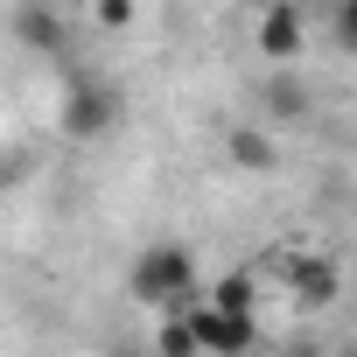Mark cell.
I'll list each match as a JSON object with an SVG mask.
<instances>
[{"instance_id": "obj_1", "label": "cell", "mask_w": 357, "mask_h": 357, "mask_svg": "<svg viewBox=\"0 0 357 357\" xmlns=\"http://www.w3.org/2000/svg\"><path fill=\"white\" fill-rule=\"evenodd\" d=\"M126 294H133L140 308H154V315L190 308V294H197V252H190V245H175V238L140 245L133 266H126Z\"/></svg>"}, {"instance_id": "obj_2", "label": "cell", "mask_w": 357, "mask_h": 357, "mask_svg": "<svg viewBox=\"0 0 357 357\" xmlns=\"http://www.w3.org/2000/svg\"><path fill=\"white\" fill-rule=\"evenodd\" d=\"M190 336L204 357H252L259 350V315H238V308H211V301H190L183 308Z\"/></svg>"}, {"instance_id": "obj_3", "label": "cell", "mask_w": 357, "mask_h": 357, "mask_svg": "<svg viewBox=\"0 0 357 357\" xmlns=\"http://www.w3.org/2000/svg\"><path fill=\"white\" fill-rule=\"evenodd\" d=\"M119 126V91L112 84H98V77H77L70 91H63V140H105Z\"/></svg>"}, {"instance_id": "obj_4", "label": "cell", "mask_w": 357, "mask_h": 357, "mask_svg": "<svg viewBox=\"0 0 357 357\" xmlns=\"http://www.w3.org/2000/svg\"><path fill=\"white\" fill-rule=\"evenodd\" d=\"M301 43H308V29H301V8L273 0V8L259 15V56H266V63H294V56H301Z\"/></svg>"}, {"instance_id": "obj_5", "label": "cell", "mask_w": 357, "mask_h": 357, "mask_svg": "<svg viewBox=\"0 0 357 357\" xmlns=\"http://www.w3.org/2000/svg\"><path fill=\"white\" fill-rule=\"evenodd\" d=\"M15 36H22V50L56 56V50H63V15L43 8V0H22V8H15Z\"/></svg>"}, {"instance_id": "obj_6", "label": "cell", "mask_w": 357, "mask_h": 357, "mask_svg": "<svg viewBox=\"0 0 357 357\" xmlns=\"http://www.w3.org/2000/svg\"><path fill=\"white\" fill-rule=\"evenodd\" d=\"M225 154H231V168H245V175H273V168H280V147H273L266 126H231V133H225Z\"/></svg>"}, {"instance_id": "obj_7", "label": "cell", "mask_w": 357, "mask_h": 357, "mask_svg": "<svg viewBox=\"0 0 357 357\" xmlns=\"http://www.w3.org/2000/svg\"><path fill=\"white\" fill-rule=\"evenodd\" d=\"M287 280H294V301H301V308H315V301H329V294H336V273H329L322 259H301V266H287Z\"/></svg>"}, {"instance_id": "obj_8", "label": "cell", "mask_w": 357, "mask_h": 357, "mask_svg": "<svg viewBox=\"0 0 357 357\" xmlns=\"http://www.w3.org/2000/svg\"><path fill=\"white\" fill-rule=\"evenodd\" d=\"M154 357H204L197 336H190V322H183V308H168V315L154 322Z\"/></svg>"}, {"instance_id": "obj_9", "label": "cell", "mask_w": 357, "mask_h": 357, "mask_svg": "<svg viewBox=\"0 0 357 357\" xmlns=\"http://www.w3.org/2000/svg\"><path fill=\"white\" fill-rule=\"evenodd\" d=\"M211 308H238V315H259V301H252V273H225V280H211Z\"/></svg>"}, {"instance_id": "obj_10", "label": "cell", "mask_w": 357, "mask_h": 357, "mask_svg": "<svg viewBox=\"0 0 357 357\" xmlns=\"http://www.w3.org/2000/svg\"><path fill=\"white\" fill-rule=\"evenodd\" d=\"M329 36H336V50H343V56H357V0H336Z\"/></svg>"}, {"instance_id": "obj_11", "label": "cell", "mask_w": 357, "mask_h": 357, "mask_svg": "<svg viewBox=\"0 0 357 357\" xmlns=\"http://www.w3.org/2000/svg\"><path fill=\"white\" fill-rule=\"evenodd\" d=\"M98 29H133V0H98Z\"/></svg>"}, {"instance_id": "obj_12", "label": "cell", "mask_w": 357, "mask_h": 357, "mask_svg": "<svg viewBox=\"0 0 357 357\" xmlns=\"http://www.w3.org/2000/svg\"><path fill=\"white\" fill-rule=\"evenodd\" d=\"M266 98H273V112H280V119H301V91H294V84H273Z\"/></svg>"}, {"instance_id": "obj_13", "label": "cell", "mask_w": 357, "mask_h": 357, "mask_svg": "<svg viewBox=\"0 0 357 357\" xmlns=\"http://www.w3.org/2000/svg\"><path fill=\"white\" fill-rule=\"evenodd\" d=\"M336 357H357V350H336Z\"/></svg>"}]
</instances>
